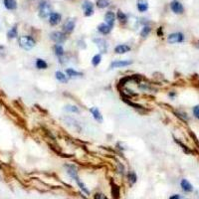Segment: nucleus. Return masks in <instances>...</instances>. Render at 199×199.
Returning <instances> with one entry per match:
<instances>
[{"instance_id": "nucleus-32", "label": "nucleus", "mask_w": 199, "mask_h": 199, "mask_svg": "<svg viewBox=\"0 0 199 199\" xmlns=\"http://www.w3.org/2000/svg\"><path fill=\"white\" fill-rule=\"evenodd\" d=\"M169 199H180V196L178 194H174V195H172V196H170Z\"/></svg>"}, {"instance_id": "nucleus-20", "label": "nucleus", "mask_w": 199, "mask_h": 199, "mask_svg": "<svg viewBox=\"0 0 199 199\" xmlns=\"http://www.w3.org/2000/svg\"><path fill=\"white\" fill-rule=\"evenodd\" d=\"M55 78H56V80L61 83H64V84L68 83V76H66V74L61 72V71H56Z\"/></svg>"}, {"instance_id": "nucleus-18", "label": "nucleus", "mask_w": 199, "mask_h": 199, "mask_svg": "<svg viewBox=\"0 0 199 199\" xmlns=\"http://www.w3.org/2000/svg\"><path fill=\"white\" fill-rule=\"evenodd\" d=\"M3 4L7 10H15L17 8L16 0H3Z\"/></svg>"}, {"instance_id": "nucleus-5", "label": "nucleus", "mask_w": 199, "mask_h": 199, "mask_svg": "<svg viewBox=\"0 0 199 199\" xmlns=\"http://www.w3.org/2000/svg\"><path fill=\"white\" fill-rule=\"evenodd\" d=\"M82 8L84 10V15H85L86 17H90L92 16L93 14H94V4H93V2L89 1V0H86V1H84V3L82 4Z\"/></svg>"}, {"instance_id": "nucleus-15", "label": "nucleus", "mask_w": 199, "mask_h": 199, "mask_svg": "<svg viewBox=\"0 0 199 199\" xmlns=\"http://www.w3.org/2000/svg\"><path fill=\"white\" fill-rule=\"evenodd\" d=\"M111 29H113V28L108 26L107 23H101L98 26L99 33H101L102 35H108V34H110Z\"/></svg>"}, {"instance_id": "nucleus-11", "label": "nucleus", "mask_w": 199, "mask_h": 199, "mask_svg": "<svg viewBox=\"0 0 199 199\" xmlns=\"http://www.w3.org/2000/svg\"><path fill=\"white\" fill-rule=\"evenodd\" d=\"M116 21V14L113 11H108L105 15V23H107L108 26L113 28Z\"/></svg>"}, {"instance_id": "nucleus-8", "label": "nucleus", "mask_w": 199, "mask_h": 199, "mask_svg": "<svg viewBox=\"0 0 199 199\" xmlns=\"http://www.w3.org/2000/svg\"><path fill=\"white\" fill-rule=\"evenodd\" d=\"M170 9L172 10L173 13L175 14H182L184 12V7L183 5L177 0H173V1L170 3Z\"/></svg>"}, {"instance_id": "nucleus-27", "label": "nucleus", "mask_w": 199, "mask_h": 199, "mask_svg": "<svg viewBox=\"0 0 199 199\" xmlns=\"http://www.w3.org/2000/svg\"><path fill=\"white\" fill-rule=\"evenodd\" d=\"M127 177H129V181L130 184H135L136 180H138V176H136L135 171H129V174H127Z\"/></svg>"}, {"instance_id": "nucleus-12", "label": "nucleus", "mask_w": 199, "mask_h": 199, "mask_svg": "<svg viewBox=\"0 0 199 199\" xmlns=\"http://www.w3.org/2000/svg\"><path fill=\"white\" fill-rule=\"evenodd\" d=\"M130 50H132V47L127 44H120L114 48V53L117 55H123V54H126Z\"/></svg>"}, {"instance_id": "nucleus-3", "label": "nucleus", "mask_w": 199, "mask_h": 199, "mask_svg": "<svg viewBox=\"0 0 199 199\" xmlns=\"http://www.w3.org/2000/svg\"><path fill=\"white\" fill-rule=\"evenodd\" d=\"M50 38L56 44H62L67 40V34L64 33L63 31H54L50 34Z\"/></svg>"}, {"instance_id": "nucleus-24", "label": "nucleus", "mask_w": 199, "mask_h": 199, "mask_svg": "<svg viewBox=\"0 0 199 199\" xmlns=\"http://www.w3.org/2000/svg\"><path fill=\"white\" fill-rule=\"evenodd\" d=\"M117 18L120 23H126L127 21V15L124 14L122 10H119L117 13Z\"/></svg>"}, {"instance_id": "nucleus-7", "label": "nucleus", "mask_w": 199, "mask_h": 199, "mask_svg": "<svg viewBox=\"0 0 199 199\" xmlns=\"http://www.w3.org/2000/svg\"><path fill=\"white\" fill-rule=\"evenodd\" d=\"M94 43L96 44V46L98 47V49L100 50V52L101 53H107L108 52V43L105 41V39H102V38H96L94 39Z\"/></svg>"}, {"instance_id": "nucleus-21", "label": "nucleus", "mask_w": 199, "mask_h": 199, "mask_svg": "<svg viewBox=\"0 0 199 199\" xmlns=\"http://www.w3.org/2000/svg\"><path fill=\"white\" fill-rule=\"evenodd\" d=\"M66 75L68 76V78H78L82 77L83 73L78 72V71L72 69V68H68V69H66Z\"/></svg>"}, {"instance_id": "nucleus-4", "label": "nucleus", "mask_w": 199, "mask_h": 199, "mask_svg": "<svg viewBox=\"0 0 199 199\" xmlns=\"http://www.w3.org/2000/svg\"><path fill=\"white\" fill-rule=\"evenodd\" d=\"M184 41V35L181 32L171 33L167 36V42L169 44H176V43H182Z\"/></svg>"}, {"instance_id": "nucleus-6", "label": "nucleus", "mask_w": 199, "mask_h": 199, "mask_svg": "<svg viewBox=\"0 0 199 199\" xmlns=\"http://www.w3.org/2000/svg\"><path fill=\"white\" fill-rule=\"evenodd\" d=\"M76 27V20L74 18H69L63 25V32L66 34H71Z\"/></svg>"}, {"instance_id": "nucleus-22", "label": "nucleus", "mask_w": 199, "mask_h": 199, "mask_svg": "<svg viewBox=\"0 0 199 199\" xmlns=\"http://www.w3.org/2000/svg\"><path fill=\"white\" fill-rule=\"evenodd\" d=\"M17 35H18L17 26L16 25H14V26L7 32V37H8V39H14V38H16Z\"/></svg>"}, {"instance_id": "nucleus-9", "label": "nucleus", "mask_w": 199, "mask_h": 199, "mask_svg": "<svg viewBox=\"0 0 199 199\" xmlns=\"http://www.w3.org/2000/svg\"><path fill=\"white\" fill-rule=\"evenodd\" d=\"M132 64V61L129 60H117L111 62L110 65L111 69H114V68H123V67H127L129 65Z\"/></svg>"}, {"instance_id": "nucleus-29", "label": "nucleus", "mask_w": 199, "mask_h": 199, "mask_svg": "<svg viewBox=\"0 0 199 199\" xmlns=\"http://www.w3.org/2000/svg\"><path fill=\"white\" fill-rule=\"evenodd\" d=\"M193 114L194 117H196L197 120H199V105H195V107L193 108Z\"/></svg>"}, {"instance_id": "nucleus-33", "label": "nucleus", "mask_w": 199, "mask_h": 199, "mask_svg": "<svg viewBox=\"0 0 199 199\" xmlns=\"http://www.w3.org/2000/svg\"><path fill=\"white\" fill-rule=\"evenodd\" d=\"M168 96H169L170 98H174V97L176 96V93H175V92H171V93H169Z\"/></svg>"}, {"instance_id": "nucleus-17", "label": "nucleus", "mask_w": 199, "mask_h": 199, "mask_svg": "<svg viewBox=\"0 0 199 199\" xmlns=\"http://www.w3.org/2000/svg\"><path fill=\"white\" fill-rule=\"evenodd\" d=\"M136 7H138V10L141 13L147 11L148 9V3L147 0H138V3H136Z\"/></svg>"}, {"instance_id": "nucleus-13", "label": "nucleus", "mask_w": 199, "mask_h": 199, "mask_svg": "<svg viewBox=\"0 0 199 199\" xmlns=\"http://www.w3.org/2000/svg\"><path fill=\"white\" fill-rule=\"evenodd\" d=\"M90 113L92 114V116H93V117H94V120H96V122L102 123V116L98 108H96V107L91 108H90Z\"/></svg>"}, {"instance_id": "nucleus-31", "label": "nucleus", "mask_w": 199, "mask_h": 199, "mask_svg": "<svg viewBox=\"0 0 199 199\" xmlns=\"http://www.w3.org/2000/svg\"><path fill=\"white\" fill-rule=\"evenodd\" d=\"M157 35H158V36L162 35V27H159V28L157 29Z\"/></svg>"}, {"instance_id": "nucleus-10", "label": "nucleus", "mask_w": 199, "mask_h": 199, "mask_svg": "<svg viewBox=\"0 0 199 199\" xmlns=\"http://www.w3.org/2000/svg\"><path fill=\"white\" fill-rule=\"evenodd\" d=\"M61 20H62V15L60 13H58V12H52V13L50 14L49 23H50V25H52V26L58 25L61 22Z\"/></svg>"}, {"instance_id": "nucleus-28", "label": "nucleus", "mask_w": 199, "mask_h": 199, "mask_svg": "<svg viewBox=\"0 0 199 199\" xmlns=\"http://www.w3.org/2000/svg\"><path fill=\"white\" fill-rule=\"evenodd\" d=\"M65 110L68 111H71V113H75V114H79L80 113L79 108L76 107V105H66V107H65Z\"/></svg>"}, {"instance_id": "nucleus-30", "label": "nucleus", "mask_w": 199, "mask_h": 199, "mask_svg": "<svg viewBox=\"0 0 199 199\" xmlns=\"http://www.w3.org/2000/svg\"><path fill=\"white\" fill-rule=\"evenodd\" d=\"M95 199H107V197L105 196H104L102 194H99V193H97L95 195Z\"/></svg>"}, {"instance_id": "nucleus-23", "label": "nucleus", "mask_w": 199, "mask_h": 199, "mask_svg": "<svg viewBox=\"0 0 199 199\" xmlns=\"http://www.w3.org/2000/svg\"><path fill=\"white\" fill-rule=\"evenodd\" d=\"M150 31H151L150 26H148V25H144V26L142 27L141 31V38H147V37L149 35V33H150Z\"/></svg>"}, {"instance_id": "nucleus-16", "label": "nucleus", "mask_w": 199, "mask_h": 199, "mask_svg": "<svg viewBox=\"0 0 199 199\" xmlns=\"http://www.w3.org/2000/svg\"><path fill=\"white\" fill-rule=\"evenodd\" d=\"M180 186H181L182 190L185 192H192L193 191V186L187 179H182L180 182Z\"/></svg>"}, {"instance_id": "nucleus-2", "label": "nucleus", "mask_w": 199, "mask_h": 199, "mask_svg": "<svg viewBox=\"0 0 199 199\" xmlns=\"http://www.w3.org/2000/svg\"><path fill=\"white\" fill-rule=\"evenodd\" d=\"M51 6L47 0H43L39 5V16L41 18H47L51 14Z\"/></svg>"}, {"instance_id": "nucleus-25", "label": "nucleus", "mask_w": 199, "mask_h": 199, "mask_svg": "<svg viewBox=\"0 0 199 199\" xmlns=\"http://www.w3.org/2000/svg\"><path fill=\"white\" fill-rule=\"evenodd\" d=\"M102 62V55L101 54H96L94 57L92 58V65L94 67H98Z\"/></svg>"}, {"instance_id": "nucleus-1", "label": "nucleus", "mask_w": 199, "mask_h": 199, "mask_svg": "<svg viewBox=\"0 0 199 199\" xmlns=\"http://www.w3.org/2000/svg\"><path fill=\"white\" fill-rule=\"evenodd\" d=\"M18 44H19V46L22 49L29 51V50L35 47L36 41L33 37H31L29 35H23V36H20L19 39H18Z\"/></svg>"}, {"instance_id": "nucleus-26", "label": "nucleus", "mask_w": 199, "mask_h": 199, "mask_svg": "<svg viewBox=\"0 0 199 199\" xmlns=\"http://www.w3.org/2000/svg\"><path fill=\"white\" fill-rule=\"evenodd\" d=\"M96 5H97V7L100 9H104L110 5V1H108V0H97V1H96Z\"/></svg>"}, {"instance_id": "nucleus-14", "label": "nucleus", "mask_w": 199, "mask_h": 199, "mask_svg": "<svg viewBox=\"0 0 199 199\" xmlns=\"http://www.w3.org/2000/svg\"><path fill=\"white\" fill-rule=\"evenodd\" d=\"M53 51H54V54L57 56L60 60L64 57L65 50H64V47L61 44H55V46L53 47Z\"/></svg>"}, {"instance_id": "nucleus-19", "label": "nucleus", "mask_w": 199, "mask_h": 199, "mask_svg": "<svg viewBox=\"0 0 199 199\" xmlns=\"http://www.w3.org/2000/svg\"><path fill=\"white\" fill-rule=\"evenodd\" d=\"M35 66L38 70H46L48 69V63L46 62L44 59H36L35 62Z\"/></svg>"}]
</instances>
